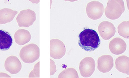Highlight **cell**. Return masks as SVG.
<instances>
[{"mask_svg":"<svg viewBox=\"0 0 129 78\" xmlns=\"http://www.w3.org/2000/svg\"><path fill=\"white\" fill-rule=\"evenodd\" d=\"M78 44L84 50L92 52L100 46V39L95 30L92 29H84L79 35Z\"/></svg>","mask_w":129,"mask_h":78,"instance_id":"obj_1","label":"cell"},{"mask_svg":"<svg viewBox=\"0 0 129 78\" xmlns=\"http://www.w3.org/2000/svg\"><path fill=\"white\" fill-rule=\"evenodd\" d=\"M124 11V4L122 0H109L105 10L106 17L112 20L119 18Z\"/></svg>","mask_w":129,"mask_h":78,"instance_id":"obj_2","label":"cell"},{"mask_svg":"<svg viewBox=\"0 0 129 78\" xmlns=\"http://www.w3.org/2000/svg\"><path fill=\"white\" fill-rule=\"evenodd\" d=\"M19 56L21 60L25 63H33L39 58V48L35 44L25 45L20 51Z\"/></svg>","mask_w":129,"mask_h":78,"instance_id":"obj_3","label":"cell"},{"mask_svg":"<svg viewBox=\"0 0 129 78\" xmlns=\"http://www.w3.org/2000/svg\"><path fill=\"white\" fill-rule=\"evenodd\" d=\"M36 19L35 11L30 9L21 11L16 18V22L19 27L29 28Z\"/></svg>","mask_w":129,"mask_h":78,"instance_id":"obj_4","label":"cell"},{"mask_svg":"<svg viewBox=\"0 0 129 78\" xmlns=\"http://www.w3.org/2000/svg\"><path fill=\"white\" fill-rule=\"evenodd\" d=\"M87 15L90 19L93 20L99 19L104 12V6L100 2L94 0L90 2L86 7Z\"/></svg>","mask_w":129,"mask_h":78,"instance_id":"obj_5","label":"cell"},{"mask_svg":"<svg viewBox=\"0 0 129 78\" xmlns=\"http://www.w3.org/2000/svg\"><path fill=\"white\" fill-rule=\"evenodd\" d=\"M95 63L94 59L90 57L84 58L79 64V70L82 76L88 78L91 76L95 70Z\"/></svg>","mask_w":129,"mask_h":78,"instance_id":"obj_6","label":"cell"},{"mask_svg":"<svg viewBox=\"0 0 129 78\" xmlns=\"http://www.w3.org/2000/svg\"><path fill=\"white\" fill-rule=\"evenodd\" d=\"M66 48L63 42L58 39L50 40V56L54 59L62 58L66 54Z\"/></svg>","mask_w":129,"mask_h":78,"instance_id":"obj_7","label":"cell"},{"mask_svg":"<svg viewBox=\"0 0 129 78\" xmlns=\"http://www.w3.org/2000/svg\"><path fill=\"white\" fill-rule=\"evenodd\" d=\"M98 31L102 38L108 40L114 36L116 32V29L112 23L104 21L102 22L99 24Z\"/></svg>","mask_w":129,"mask_h":78,"instance_id":"obj_8","label":"cell"},{"mask_svg":"<svg viewBox=\"0 0 129 78\" xmlns=\"http://www.w3.org/2000/svg\"><path fill=\"white\" fill-rule=\"evenodd\" d=\"M5 67L7 71L11 74H16L20 71L22 64L17 57L11 56L5 60Z\"/></svg>","mask_w":129,"mask_h":78,"instance_id":"obj_9","label":"cell"},{"mask_svg":"<svg viewBox=\"0 0 129 78\" xmlns=\"http://www.w3.org/2000/svg\"><path fill=\"white\" fill-rule=\"evenodd\" d=\"M97 63L99 70L103 73H106L110 72L113 68L114 60L110 55H103L99 58Z\"/></svg>","mask_w":129,"mask_h":78,"instance_id":"obj_10","label":"cell"},{"mask_svg":"<svg viewBox=\"0 0 129 78\" xmlns=\"http://www.w3.org/2000/svg\"><path fill=\"white\" fill-rule=\"evenodd\" d=\"M109 48L112 53L115 55L123 54L126 49V42L120 38H115L110 41Z\"/></svg>","mask_w":129,"mask_h":78,"instance_id":"obj_11","label":"cell"},{"mask_svg":"<svg viewBox=\"0 0 129 78\" xmlns=\"http://www.w3.org/2000/svg\"><path fill=\"white\" fill-rule=\"evenodd\" d=\"M13 44V38L9 32L0 30V50H8Z\"/></svg>","mask_w":129,"mask_h":78,"instance_id":"obj_12","label":"cell"},{"mask_svg":"<svg viewBox=\"0 0 129 78\" xmlns=\"http://www.w3.org/2000/svg\"><path fill=\"white\" fill-rule=\"evenodd\" d=\"M115 67L119 72L129 75V58L126 56H121L116 58Z\"/></svg>","mask_w":129,"mask_h":78,"instance_id":"obj_13","label":"cell"},{"mask_svg":"<svg viewBox=\"0 0 129 78\" xmlns=\"http://www.w3.org/2000/svg\"><path fill=\"white\" fill-rule=\"evenodd\" d=\"M31 38L30 32L24 29L18 30L14 34L15 42L18 45H24L29 42Z\"/></svg>","mask_w":129,"mask_h":78,"instance_id":"obj_14","label":"cell"},{"mask_svg":"<svg viewBox=\"0 0 129 78\" xmlns=\"http://www.w3.org/2000/svg\"><path fill=\"white\" fill-rule=\"evenodd\" d=\"M17 11L4 8L0 10V24H4L10 23L13 20L16 14Z\"/></svg>","mask_w":129,"mask_h":78,"instance_id":"obj_15","label":"cell"},{"mask_svg":"<svg viewBox=\"0 0 129 78\" xmlns=\"http://www.w3.org/2000/svg\"><path fill=\"white\" fill-rule=\"evenodd\" d=\"M117 31L119 35L123 38H129V21H124L118 26Z\"/></svg>","mask_w":129,"mask_h":78,"instance_id":"obj_16","label":"cell"},{"mask_svg":"<svg viewBox=\"0 0 129 78\" xmlns=\"http://www.w3.org/2000/svg\"><path fill=\"white\" fill-rule=\"evenodd\" d=\"M58 78H78L79 76L76 70L73 68H69L60 72Z\"/></svg>","mask_w":129,"mask_h":78,"instance_id":"obj_17","label":"cell"},{"mask_svg":"<svg viewBox=\"0 0 129 78\" xmlns=\"http://www.w3.org/2000/svg\"><path fill=\"white\" fill-rule=\"evenodd\" d=\"M29 78L40 77V62H38L34 66V69L31 71L28 76Z\"/></svg>","mask_w":129,"mask_h":78,"instance_id":"obj_18","label":"cell"},{"mask_svg":"<svg viewBox=\"0 0 129 78\" xmlns=\"http://www.w3.org/2000/svg\"><path fill=\"white\" fill-rule=\"evenodd\" d=\"M51 61V72H50V75H53L56 72V66L55 64V62L53 60L50 59Z\"/></svg>","mask_w":129,"mask_h":78,"instance_id":"obj_19","label":"cell"},{"mask_svg":"<svg viewBox=\"0 0 129 78\" xmlns=\"http://www.w3.org/2000/svg\"><path fill=\"white\" fill-rule=\"evenodd\" d=\"M0 78H11V77L5 73L0 72Z\"/></svg>","mask_w":129,"mask_h":78,"instance_id":"obj_20","label":"cell"}]
</instances>
